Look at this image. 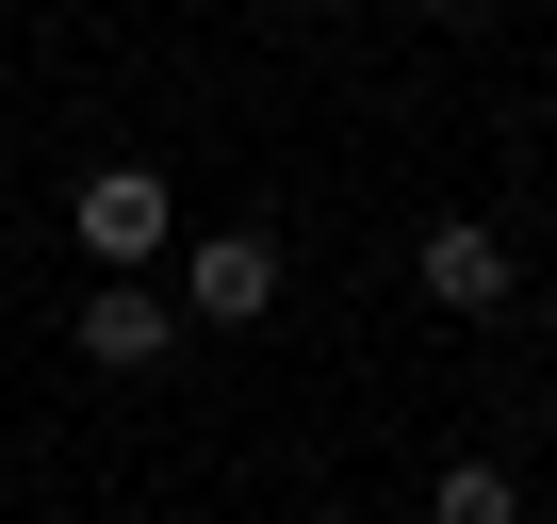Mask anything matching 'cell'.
Returning a JSON list of instances; mask_svg holds the SVG:
<instances>
[{
	"instance_id": "obj_1",
	"label": "cell",
	"mask_w": 557,
	"mask_h": 524,
	"mask_svg": "<svg viewBox=\"0 0 557 524\" xmlns=\"http://www.w3.org/2000/svg\"><path fill=\"white\" fill-rule=\"evenodd\" d=\"M164 262H181V279H164L181 328H262L278 279H296V262H278V229H197V246H164Z\"/></svg>"
},
{
	"instance_id": "obj_2",
	"label": "cell",
	"mask_w": 557,
	"mask_h": 524,
	"mask_svg": "<svg viewBox=\"0 0 557 524\" xmlns=\"http://www.w3.org/2000/svg\"><path fill=\"white\" fill-rule=\"evenodd\" d=\"M66 229H83V262H99V279H132V262H164V246H181V197H164L148 164H83Z\"/></svg>"
},
{
	"instance_id": "obj_3",
	"label": "cell",
	"mask_w": 557,
	"mask_h": 524,
	"mask_svg": "<svg viewBox=\"0 0 557 524\" xmlns=\"http://www.w3.org/2000/svg\"><path fill=\"white\" fill-rule=\"evenodd\" d=\"M410 279H426V312H508V296H524V262H508L492 213H443V229L410 246Z\"/></svg>"
},
{
	"instance_id": "obj_4",
	"label": "cell",
	"mask_w": 557,
	"mask_h": 524,
	"mask_svg": "<svg viewBox=\"0 0 557 524\" xmlns=\"http://www.w3.org/2000/svg\"><path fill=\"white\" fill-rule=\"evenodd\" d=\"M164 345H181L164 279H83V361H99V377H148Z\"/></svg>"
},
{
	"instance_id": "obj_5",
	"label": "cell",
	"mask_w": 557,
	"mask_h": 524,
	"mask_svg": "<svg viewBox=\"0 0 557 524\" xmlns=\"http://www.w3.org/2000/svg\"><path fill=\"white\" fill-rule=\"evenodd\" d=\"M426 524H524V475L508 459H443L426 475Z\"/></svg>"
},
{
	"instance_id": "obj_6",
	"label": "cell",
	"mask_w": 557,
	"mask_h": 524,
	"mask_svg": "<svg viewBox=\"0 0 557 524\" xmlns=\"http://www.w3.org/2000/svg\"><path fill=\"white\" fill-rule=\"evenodd\" d=\"M296 524H361V508H296Z\"/></svg>"
}]
</instances>
